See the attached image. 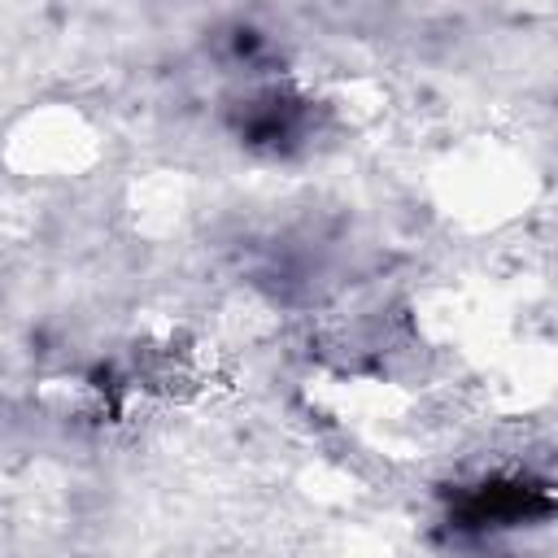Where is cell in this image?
<instances>
[{"instance_id":"cell-1","label":"cell","mask_w":558,"mask_h":558,"mask_svg":"<svg viewBox=\"0 0 558 558\" xmlns=\"http://www.w3.org/2000/svg\"><path fill=\"white\" fill-rule=\"evenodd\" d=\"M558 510V497L523 475H493L471 488H462L449 506V523L462 532H493V527H519L536 523Z\"/></svg>"},{"instance_id":"cell-2","label":"cell","mask_w":558,"mask_h":558,"mask_svg":"<svg viewBox=\"0 0 558 558\" xmlns=\"http://www.w3.org/2000/svg\"><path fill=\"white\" fill-rule=\"evenodd\" d=\"M235 131L248 148H262V153H288L301 144V135L310 131V109L305 100L288 96V92H262L253 96L240 118H235Z\"/></svg>"}]
</instances>
